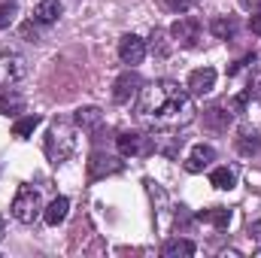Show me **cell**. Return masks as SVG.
Returning <instances> with one entry per match:
<instances>
[{
  "instance_id": "6da1fadb",
  "label": "cell",
  "mask_w": 261,
  "mask_h": 258,
  "mask_svg": "<svg viewBox=\"0 0 261 258\" xmlns=\"http://www.w3.org/2000/svg\"><path fill=\"white\" fill-rule=\"evenodd\" d=\"M137 116L158 131L186 128L195 119V104H192V94L179 88V82L161 79V82H149L140 88Z\"/></svg>"
},
{
  "instance_id": "7a4b0ae2",
  "label": "cell",
  "mask_w": 261,
  "mask_h": 258,
  "mask_svg": "<svg viewBox=\"0 0 261 258\" xmlns=\"http://www.w3.org/2000/svg\"><path fill=\"white\" fill-rule=\"evenodd\" d=\"M76 152V128L67 122H52V128L46 134V155L49 161L58 167Z\"/></svg>"
},
{
  "instance_id": "3957f363",
  "label": "cell",
  "mask_w": 261,
  "mask_h": 258,
  "mask_svg": "<svg viewBox=\"0 0 261 258\" xmlns=\"http://www.w3.org/2000/svg\"><path fill=\"white\" fill-rule=\"evenodd\" d=\"M43 210V200H40V192L34 186H18V192L12 197V216L21 222V225H31Z\"/></svg>"
},
{
  "instance_id": "277c9868",
  "label": "cell",
  "mask_w": 261,
  "mask_h": 258,
  "mask_svg": "<svg viewBox=\"0 0 261 258\" xmlns=\"http://www.w3.org/2000/svg\"><path fill=\"white\" fill-rule=\"evenodd\" d=\"M116 149H119L125 158H146V155L155 152V143H152V137H146V134L125 131V134L116 137Z\"/></svg>"
},
{
  "instance_id": "5b68a950",
  "label": "cell",
  "mask_w": 261,
  "mask_h": 258,
  "mask_svg": "<svg viewBox=\"0 0 261 258\" xmlns=\"http://www.w3.org/2000/svg\"><path fill=\"white\" fill-rule=\"evenodd\" d=\"M28 76V61L15 52H0V88L15 85L18 79Z\"/></svg>"
},
{
  "instance_id": "8992f818",
  "label": "cell",
  "mask_w": 261,
  "mask_h": 258,
  "mask_svg": "<svg viewBox=\"0 0 261 258\" xmlns=\"http://www.w3.org/2000/svg\"><path fill=\"white\" fill-rule=\"evenodd\" d=\"M125 161H119L116 155H103V152H94L91 161H88V179H103V176H113V173H122Z\"/></svg>"
},
{
  "instance_id": "52a82bcc",
  "label": "cell",
  "mask_w": 261,
  "mask_h": 258,
  "mask_svg": "<svg viewBox=\"0 0 261 258\" xmlns=\"http://www.w3.org/2000/svg\"><path fill=\"white\" fill-rule=\"evenodd\" d=\"M119 58H122V64H143V58H146V40H140L137 34H125L122 40H119Z\"/></svg>"
},
{
  "instance_id": "ba28073f",
  "label": "cell",
  "mask_w": 261,
  "mask_h": 258,
  "mask_svg": "<svg viewBox=\"0 0 261 258\" xmlns=\"http://www.w3.org/2000/svg\"><path fill=\"white\" fill-rule=\"evenodd\" d=\"M170 34H173V40H176L179 46L192 49V46H197V40H200V21L192 18V15H186V18H179V21L170 28Z\"/></svg>"
},
{
  "instance_id": "9c48e42d",
  "label": "cell",
  "mask_w": 261,
  "mask_h": 258,
  "mask_svg": "<svg viewBox=\"0 0 261 258\" xmlns=\"http://www.w3.org/2000/svg\"><path fill=\"white\" fill-rule=\"evenodd\" d=\"M186 88H189V94H197V97L210 94L216 88V70L213 67H197V70H192Z\"/></svg>"
},
{
  "instance_id": "30bf717a",
  "label": "cell",
  "mask_w": 261,
  "mask_h": 258,
  "mask_svg": "<svg viewBox=\"0 0 261 258\" xmlns=\"http://www.w3.org/2000/svg\"><path fill=\"white\" fill-rule=\"evenodd\" d=\"M140 88H143L140 76H137L134 70H125V73L116 79V85H113V100H116V104H128Z\"/></svg>"
},
{
  "instance_id": "8fae6325",
  "label": "cell",
  "mask_w": 261,
  "mask_h": 258,
  "mask_svg": "<svg viewBox=\"0 0 261 258\" xmlns=\"http://www.w3.org/2000/svg\"><path fill=\"white\" fill-rule=\"evenodd\" d=\"M213 161H216V149L197 143V146H192V152H189V158H186V170H189V173H200V170L210 167Z\"/></svg>"
},
{
  "instance_id": "7c38bea8",
  "label": "cell",
  "mask_w": 261,
  "mask_h": 258,
  "mask_svg": "<svg viewBox=\"0 0 261 258\" xmlns=\"http://www.w3.org/2000/svg\"><path fill=\"white\" fill-rule=\"evenodd\" d=\"M234 149H237L243 158H252V155L261 149L258 131H255V128H246V125H243V128L237 131V137H234Z\"/></svg>"
},
{
  "instance_id": "4fadbf2b",
  "label": "cell",
  "mask_w": 261,
  "mask_h": 258,
  "mask_svg": "<svg viewBox=\"0 0 261 258\" xmlns=\"http://www.w3.org/2000/svg\"><path fill=\"white\" fill-rule=\"evenodd\" d=\"M231 122H234V113H231L228 107H210V110L203 113V125L210 131H216V134H225Z\"/></svg>"
},
{
  "instance_id": "5bb4252c",
  "label": "cell",
  "mask_w": 261,
  "mask_h": 258,
  "mask_svg": "<svg viewBox=\"0 0 261 258\" xmlns=\"http://www.w3.org/2000/svg\"><path fill=\"white\" fill-rule=\"evenodd\" d=\"M34 18H37L40 24H55V21L61 18V3H58V0H40L37 9H34Z\"/></svg>"
},
{
  "instance_id": "9a60e30c",
  "label": "cell",
  "mask_w": 261,
  "mask_h": 258,
  "mask_svg": "<svg viewBox=\"0 0 261 258\" xmlns=\"http://www.w3.org/2000/svg\"><path fill=\"white\" fill-rule=\"evenodd\" d=\"M161 255L164 258H189L195 255V243L192 240H182V237H173L161 246Z\"/></svg>"
},
{
  "instance_id": "2e32d148",
  "label": "cell",
  "mask_w": 261,
  "mask_h": 258,
  "mask_svg": "<svg viewBox=\"0 0 261 258\" xmlns=\"http://www.w3.org/2000/svg\"><path fill=\"white\" fill-rule=\"evenodd\" d=\"M197 219L206 222V225H213V228H219V231H225L231 225V210L228 207H213V210H203Z\"/></svg>"
},
{
  "instance_id": "e0dca14e",
  "label": "cell",
  "mask_w": 261,
  "mask_h": 258,
  "mask_svg": "<svg viewBox=\"0 0 261 258\" xmlns=\"http://www.w3.org/2000/svg\"><path fill=\"white\" fill-rule=\"evenodd\" d=\"M152 143H155V152L173 158L182 146V137H173V134H152Z\"/></svg>"
},
{
  "instance_id": "ac0fdd59",
  "label": "cell",
  "mask_w": 261,
  "mask_h": 258,
  "mask_svg": "<svg viewBox=\"0 0 261 258\" xmlns=\"http://www.w3.org/2000/svg\"><path fill=\"white\" fill-rule=\"evenodd\" d=\"M210 186L219 189V192H231V189L237 186V173H234L231 167H216V170L210 173Z\"/></svg>"
},
{
  "instance_id": "d6986e66",
  "label": "cell",
  "mask_w": 261,
  "mask_h": 258,
  "mask_svg": "<svg viewBox=\"0 0 261 258\" xmlns=\"http://www.w3.org/2000/svg\"><path fill=\"white\" fill-rule=\"evenodd\" d=\"M67 210H70V200H67V197H55V200L46 207V213H43L46 225H52V228H55V225H61V222L67 219Z\"/></svg>"
},
{
  "instance_id": "ffe728a7",
  "label": "cell",
  "mask_w": 261,
  "mask_h": 258,
  "mask_svg": "<svg viewBox=\"0 0 261 258\" xmlns=\"http://www.w3.org/2000/svg\"><path fill=\"white\" fill-rule=\"evenodd\" d=\"M76 125L82 131L100 128V125H103V113H100L97 107H82V110H76Z\"/></svg>"
},
{
  "instance_id": "44dd1931",
  "label": "cell",
  "mask_w": 261,
  "mask_h": 258,
  "mask_svg": "<svg viewBox=\"0 0 261 258\" xmlns=\"http://www.w3.org/2000/svg\"><path fill=\"white\" fill-rule=\"evenodd\" d=\"M21 107H24V97L15 91V88H3L0 91V113H21Z\"/></svg>"
},
{
  "instance_id": "7402d4cb",
  "label": "cell",
  "mask_w": 261,
  "mask_h": 258,
  "mask_svg": "<svg viewBox=\"0 0 261 258\" xmlns=\"http://www.w3.org/2000/svg\"><path fill=\"white\" fill-rule=\"evenodd\" d=\"M210 31H213L219 40H231V37L237 34V18H216V21L210 24Z\"/></svg>"
},
{
  "instance_id": "603a6c76",
  "label": "cell",
  "mask_w": 261,
  "mask_h": 258,
  "mask_svg": "<svg viewBox=\"0 0 261 258\" xmlns=\"http://www.w3.org/2000/svg\"><path fill=\"white\" fill-rule=\"evenodd\" d=\"M37 125H40V116H21V119H15V125H12V137L24 140V137H31V134H34Z\"/></svg>"
},
{
  "instance_id": "cb8c5ba5",
  "label": "cell",
  "mask_w": 261,
  "mask_h": 258,
  "mask_svg": "<svg viewBox=\"0 0 261 258\" xmlns=\"http://www.w3.org/2000/svg\"><path fill=\"white\" fill-rule=\"evenodd\" d=\"M246 97H261V70H252L249 73V82H246Z\"/></svg>"
},
{
  "instance_id": "d4e9b609",
  "label": "cell",
  "mask_w": 261,
  "mask_h": 258,
  "mask_svg": "<svg viewBox=\"0 0 261 258\" xmlns=\"http://www.w3.org/2000/svg\"><path fill=\"white\" fill-rule=\"evenodd\" d=\"M12 18H15V3H12V0H9V3H0V31L9 28Z\"/></svg>"
},
{
  "instance_id": "484cf974",
  "label": "cell",
  "mask_w": 261,
  "mask_h": 258,
  "mask_svg": "<svg viewBox=\"0 0 261 258\" xmlns=\"http://www.w3.org/2000/svg\"><path fill=\"white\" fill-rule=\"evenodd\" d=\"M152 52H158L161 58H164V55L170 52V46L164 43V34H161V31H155V34H152Z\"/></svg>"
},
{
  "instance_id": "4316f807",
  "label": "cell",
  "mask_w": 261,
  "mask_h": 258,
  "mask_svg": "<svg viewBox=\"0 0 261 258\" xmlns=\"http://www.w3.org/2000/svg\"><path fill=\"white\" fill-rule=\"evenodd\" d=\"M249 64H255V55H246V58H240L237 64H231V67H228V76H237L243 67H249Z\"/></svg>"
},
{
  "instance_id": "83f0119b",
  "label": "cell",
  "mask_w": 261,
  "mask_h": 258,
  "mask_svg": "<svg viewBox=\"0 0 261 258\" xmlns=\"http://www.w3.org/2000/svg\"><path fill=\"white\" fill-rule=\"evenodd\" d=\"M164 3H167V9H173V12H179V15L192 9V0H164Z\"/></svg>"
},
{
  "instance_id": "f1b7e54d",
  "label": "cell",
  "mask_w": 261,
  "mask_h": 258,
  "mask_svg": "<svg viewBox=\"0 0 261 258\" xmlns=\"http://www.w3.org/2000/svg\"><path fill=\"white\" fill-rule=\"evenodd\" d=\"M21 37L34 43V40H37V28H34V24H24V28H21Z\"/></svg>"
},
{
  "instance_id": "f546056e",
  "label": "cell",
  "mask_w": 261,
  "mask_h": 258,
  "mask_svg": "<svg viewBox=\"0 0 261 258\" xmlns=\"http://www.w3.org/2000/svg\"><path fill=\"white\" fill-rule=\"evenodd\" d=\"M249 28H252V34H258V37H261V12L249 18Z\"/></svg>"
},
{
  "instance_id": "4dcf8cb0",
  "label": "cell",
  "mask_w": 261,
  "mask_h": 258,
  "mask_svg": "<svg viewBox=\"0 0 261 258\" xmlns=\"http://www.w3.org/2000/svg\"><path fill=\"white\" fill-rule=\"evenodd\" d=\"M249 234H255V237H261V222H255V225H249Z\"/></svg>"
},
{
  "instance_id": "1f68e13d",
  "label": "cell",
  "mask_w": 261,
  "mask_h": 258,
  "mask_svg": "<svg viewBox=\"0 0 261 258\" xmlns=\"http://www.w3.org/2000/svg\"><path fill=\"white\" fill-rule=\"evenodd\" d=\"M3 234H6V219L0 216V240H3Z\"/></svg>"
},
{
  "instance_id": "d6a6232c",
  "label": "cell",
  "mask_w": 261,
  "mask_h": 258,
  "mask_svg": "<svg viewBox=\"0 0 261 258\" xmlns=\"http://www.w3.org/2000/svg\"><path fill=\"white\" fill-rule=\"evenodd\" d=\"M255 255H258V258H261V249H258V252H255Z\"/></svg>"
},
{
  "instance_id": "836d02e7",
  "label": "cell",
  "mask_w": 261,
  "mask_h": 258,
  "mask_svg": "<svg viewBox=\"0 0 261 258\" xmlns=\"http://www.w3.org/2000/svg\"><path fill=\"white\" fill-rule=\"evenodd\" d=\"M258 12H261V6H258Z\"/></svg>"
}]
</instances>
